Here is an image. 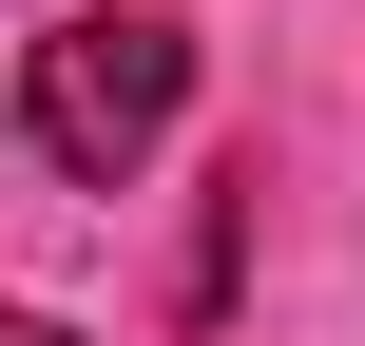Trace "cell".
Here are the masks:
<instances>
[{"instance_id": "6da1fadb", "label": "cell", "mask_w": 365, "mask_h": 346, "mask_svg": "<svg viewBox=\"0 0 365 346\" xmlns=\"http://www.w3.org/2000/svg\"><path fill=\"white\" fill-rule=\"evenodd\" d=\"M173 116H192V19H154V0L58 19V39L19 58V154H38V173H77V193L154 173V154H173Z\"/></svg>"}, {"instance_id": "7a4b0ae2", "label": "cell", "mask_w": 365, "mask_h": 346, "mask_svg": "<svg viewBox=\"0 0 365 346\" xmlns=\"http://www.w3.org/2000/svg\"><path fill=\"white\" fill-rule=\"evenodd\" d=\"M0 346H77V327H38V308H0Z\"/></svg>"}]
</instances>
